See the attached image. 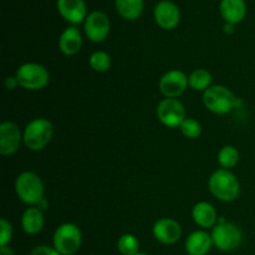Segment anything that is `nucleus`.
<instances>
[{"label": "nucleus", "instance_id": "16", "mask_svg": "<svg viewBox=\"0 0 255 255\" xmlns=\"http://www.w3.org/2000/svg\"><path fill=\"white\" fill-rule=\"evenodd\" d=\"M213 246L212 236L204 231H196L186 241V252L188 255H207Z\"/></svg>", "mask_w": 255, "mask_h": 255}, {"label": "nucleus", "instance_id": "13", "mask_svg": "<svg viewBox=\"0 0 255 255\" xmlns=\"http://www.w3.org/2000/svg\"><path fill=\"white\" fill-rule=\"evenodd\" d=\"M153 236L159 243L171 246L177 243L182 237V227L177 221L172 218H162L154 223Z\"/></svg>", "mask_w": 255, "mask_h": 255}, {"label": "nucleus", "instance_id": "9", "mask_svg": "<svg viewBox=\"0 0 255 255\" xmlns=\"http://www.w3.org/2000/svg\"><path fill=\"white\" fill-rule=\"evenodd\" d=\"M188 86V77L179 70H171L159 80V91L166 99H177Z\"/></svg>", "mask_w": 255, "mask_h": 255}, {"label": "nucleus", "instance_id": "17", "mask_svg": "<svg viewBox=\"0 0 255 255\" xmlns=\"http://www.w3.org/2000/svg\"><path fill=\"white\" fill-rule=\"evenodd\" d=\"M219 11L226 22L238 24L243 21L247 14V5L244 0H222Z\"/></svg>", "mask_w": 255, "mask_h": 255}, {"label": "nucleus", "instance_id": "20", "mask_svg": "<svg viewBox=\"0 0 255 255\" xmlns=\"http://www.w3.org/2000/svg\"><path fill=\"white\" fill-rule=\"evenodd\" d=\"M117 12L124 19L134 20L143 11V0H115Z\"/></svg>", "mask_w": 255, "mask_h": 255}, {"label": "nucleus", "instance_id": "3", "mask_svg": "<svg viewBox=\"0 0 255 255\" xmlns=\"http://www.w3.org/2000/svg\"><path fill=\"white\" fill-rule=\"evenodd\" d=\"M15 192L20 201L25 204L37 206L44 198V183L34 172H22L15 181Z\"/></svg>", "mask_w": 255, "mask_h": 255}, {"label": "nucleus", "instance_id": "25", "mask_svg": "<svg viewBox=\"0 0 255 255\" xmlns=\"http://www.w3.org/2000/svg\"><path fill=\"white\" fill-rule=\"evenodd\" d=\"M182 134L184 137L189 139H196L201 136L202 133V126L197 120L194 119H187L182 122V125L179 126Z\"/></svg>", "mask_w": 255, "mask_h": 255}, {"label": "nucleus", "instance_id": "28", "mask_svg": "<svg viewBox=\"0 0 255 255\" xmlns=\"http://www.w3.org/2000/svg\"><path fill=\"white\" fill-rule=\"evenodd\" d=\"M5 86H6V89L9 90L16 89V87L19 86V81H17L16 76L6 77V80H5Z\"/></svg>", "mask_w": 255, "mask_h": 255}, {"label": "nucleus", "instance_id": "4", "mask_svg": "<svg viewBox=\"0 0 255 255\" xmlns=\"http://www.w3.org/2000/svg\"><path fill=\"white\" fill-rule=\"evenodd\" d=\"M52 124L46 119H34L26 125L22 133V142L31 151H41L51 141Z\"/></svg>", "mask_w": 255, "mask_h": 255}, {"label": "nucleus", "instance_id": "29", "mask_svg": "<svg viewBox=\"0 0 255 255\" xmlns=\"http://www.w3.org/2000/svg\"><path fill=\"white\" fill-rule=\"evenodd\" d=\"M0 255H15L11 248H9L7 246L0 247Z\"/></svg>", "mask_w": 255, "mask_h": 255}, {"label": "nucleus", "instance_id": "21", "mask_svg": "<svg viewBox=\"0 0 255 255\" xmlns=\"http://www.w3.org/2000/svg\"><path fill=\"white\" fill-rule=\"evenodd\" d=\"M212 74L204 69H197L189 75L188 85L194 91H206L212 86Z\"/></svg>", "mask_w": 255, "mask_h": 255}, {"label": "nucleus", "instance_id": "18", "mask_svg": "<svg viewBox=\"0 0 255 255\" xmlns=\"http://www.w3.org/2000/svg\"><path fill=\"white\" fill-rule=\"evenodd\" d=\"M192 217L193 221L196 222L197 226L201 228H213L218 222V217H217V212L214 207L208 202H199L193 207L192 211Z\"/></svg>", "mask_w": 255, "mask_h": 255}, {"label": "nucleus", "instance_id": "2", "mask_svg": "<svg viewBox=\"0 0 255 255\" xmlns=\"http://www.w3.org/2000/svg\"><path fill=\"white\" fill-rule=\"evenodd\" d=\"M203 104L207 110L213 114L226 115L236 107L241 106L242 101L226 86L214 85L203 92Z\"/></svg>", "mask_w": 255, "mask_h": 255}, {"label": "nucleus", "instance_id": "5", "mask_svg": "<svg viewBox=\"0 0 255 255\" xmlns=\"http://www.w3.org/2000/svg\"><path fill=\"white\" fill-rule=\"evenodd\" d=\"M211 236L213 246L222 252L236 251L243 241L241 229L236 224L226 222L224 218L219 219L218 223L213 227Z\"/></svg>", "mask_w": 255, "mask_h": 255}, {"label": "nucleus", "instance_id": "14", "mask_svg": "<svg viewBox=\"0 0 255 255\" xmlns=\"http://www.w3.org/2000/svg\"><path fill=\"white\" fill-rule=\"evenodd\" d=\"M57 10L70 24H80L87 17V9L84 0H57Z\"/></svg>", "mask_w": 255, "mask_h": 255}, {"label": "nucleus", "instance_id": "8", "mask_svg": "<svg viewBox=\"0 0 255 255\" xmlns=\"http://www.w3.org/2000/svg\"><path fill=\"white\" fill-rule=\"evenodd\" d=\"M157 117L162 125L176 128L186 120V110L177 99H164L157 106Z\"/></svg>", "mask_w": 255, "mask_h": 255}, {"label": "nucleus", "instance_id": "6", "mask_svg": "<svg viewBox=\"0 0 255 255\" xmlns=\"http://www.w3.org/2000/svg\"><path fill=\"white\" fill-rule=\"evenodd\" d=\"M81 231L74 223L61 224L54 233V248L61 255H74L81 247Z\"/></svg>", "mask_w": 255, "mask_h": 255}, {"label": "nucleus", "instance_id": "10", "mask_svg": "<svg viewBox=\"0 0 255 255\" xmlns=\"http://www.w3.org/2000/svg\"><path fill=\"white\" fill-rule=\"evenodd\" d=\"M111 29V22L102 11H92L85 20V34L92 42H102L107 39Z\"/></svg>", "mask_w": 255, "mask_h": 255}, {"label": "nucleus", "instance_id": "1", "mask_svg": "<svg viewBox=\"0 0 255 255\" xmlns=\"http://www.w3.org/2000/svg\"><path fill=\"white\" fill-rule=\"evenodd\" d=\"M209 191L217 199L223 202L236 201L241 193V184L229 169H218L211 176Z\"/></svg>", "mask_w": 255, "mask_h": 255}, {"label": "nucleus", "instance_id": "22", "mask_svg": "<svg viewBox=\"0 0 255 255\" xmlns=\"http://www.w3.org/2000/svg\"><path fill=\"white\" fill-rule=\"evenodd\" d=\"M117 249L122 255H136L139 253V241L133 234H124L117 242Z\"/></svg>", "mask_w": 255, "mask_h": 255}, {"label": "nucleus", "instance_id": "19", "mask_svg": "<svg viewBox=\"0 0 255 255\" xmlns=\"http://www.w3.org/2000/svg\"><path fill=\"white\" fill-rule=\"evenodd\" d=\"M22 231L29 236L40 233L44 228V213L37 207H30L21 217Z\"/></svg>", "mask_w": 255, "mask_h": 255}, {"label": "nucleus", "instance_id": "11", "mask_svg": "<svg viewBox=\"0 0 255 255\" xmlns=\"http://www.w3.org/2000/svg\"><path fill=\"white\" fill-rule=\"evenodd\" d=\"M22 141L20 128L14 122H2L0 125V153L1 156H10L19 149Z\"/></svg>", "mask_w": 255, "mask_h": 255}, {"label": "nucleus", "instance_id": "24", "mask_svg": "<svg viewBox=\"0 0 255 255\" xmlns=\"http://www.w3.org/2000/svg\"><path fill=\"white\" fill-rule=\"evenodd\" d=\"M90 66L96 72H106L111 67V57L105 51H95L90 56Z\"/></svg>", "mask_w": 255, "mask_h": 255}, {"label": "nucleus", "instance_id": "30", "mask_svg": "<svg viewBox=\"0 0 255 255\" xmlns=\"http://www.w3.org/2000/svg\"><path fill=\"white\" fill-rule=\"evenodd\" d=\"M234 26H236L234 24H231V22H226V25H224V31H226L227 34H233Z\"/></svg>", "mask_w": 255, "mask_h": 255}, {"label": "nucleus", "instance_id": "7", "mask_svg": "<svg viewBox=\"0 0 255 255\" xmlns=\"http://www.w3.org/2000/svg\"><path fill=\"white\" fill-rule=\"evenodd\" d=\"M19 86L30 91H37L41 90L49 84V72L42 65L36 62H26L17 69L16 74Z\"/></svg>", "mask_w": 255, "mask_h": 255}, {"label": "nucleus", "instance_id": "32", "mask_svg": "<svg viewBox=\"0 0 255 255\" xmlns=\"http://www.w3.org/2000/svg\"><path fill=\"white\" fill-rule=\"evenodd\" d=\"M136 255H148V254H146V253H141V252H139L138 254H136Z\"/></svg>", "mask_w": 255, "mask_h": 255}, {"label": "nucleus", "instance_id": "12", "mask_svg": "<svg viewBox=\"0 0 255 255\" xmlns=\"http://www.w3.org/2000/svg\"><path fill=\"white\" fill-rule=\"evenodd\" d=\"M154 20L163 30H172L181 21V11L174 2L169 0L159 1L154 7Z\"/></svg>", "mask_w": 255, "mask_h": 255}, {"label": "nucleus", "instance_id": "23", "mask_svg": "<svg viewBox=\"0 0 255 255\" xmlns=\"http://www.w3.org/2000/svg\"><path fill=\"white\" fill-rule=\"evenodd\" d=\"M218 162L224 169H231L239 162V152L234 146H224L218 153Z\"/></svg>", "mask_w": 255, "mask_h": 255}, {"label": "nucleus", "instance_id": "15", "mask_svg": "<svg viewBox=\"0 0 255 255\" xmlns=\"http://www.w3.org/2000/svg\"><path fill=\"white\" fill-rule=\"evenodd\" d=\"M82 36L80 30L76 26H69L62 31L59 37L60 51L67 56L76 55L81 50Z\"/></svg>", "mask_w": 255, "mask_h": 255}, {"label": "nucleus", "instance_id": "26", "mask_svg": "<svg viewBox=\"0 0 255 255\" xmlns=\"http://www.w3.org/2000/svg\"><path fill=\"white\" fill-rule=\"evenodd\" d=\"M12 238V227L5 218L0 219V247H5Z\"/></svg>", "mask_w": 255, "mask_h": 255}, {"label": "nucleus", "instance_id": "27", "mask_svg": "<svg viewBox=\"0 0 255 255\" xmlns=\"http://www.w3.org/2000/svg\"><path fill=\"white\" fill-rule=\"evenodd\" d=\"M30 255H61L55 248H50L47 246L35 247Z\"/></svg>", "mask_w": 255, "mask_h": 255}, {"label": "nucleus", "instance_id": "31", "mask_svg": "<svg viewBox=\"0 0 255 255\" xmlns=\"http://www.w3.org/2000/svg\"><path fill=\"white\" fill-rule=\"evenodd\" d=\"M36 207L39 209H41V211H44V209H47V207H49V202L46 201V198H42Z\"/></svg>", "mask_w": 255, "mask_h": 255}]
</instances>
